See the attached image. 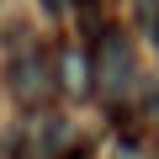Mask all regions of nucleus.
Instances as JSON below:
<instances>
[{"label":"nucleus","instance_id":"2","mask_svg":"<svg viewBox=\"0 0 159 159\" xmlns=\"http://www.w3.org/2000/svg\"><path fill=\"white\" fill-rule=\"evenodd\" d=\"M154 48H159V16H154Z\"/></svg>","mask_w":159,"mask_h":159},{"label":"nucleus","instance_id":"1","mask_svg":"<svg viewBox=\"0 0 159 159\" xmlns=\"http://www.w3.org/2000/svg\"><path fill=\"white\" fill-rule=\"evenodd\" d=\"M96 80L106 85L111 101H117V90L133 85V64H127V43H122V37H106V43H101V69H96Z\"/></svg>","mask_w":159,"mask_h":159}]
</instances>
